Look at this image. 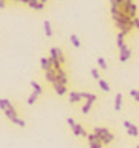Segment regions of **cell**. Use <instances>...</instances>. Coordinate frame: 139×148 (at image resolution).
<instances>
[{
  "label": "cell",
  "instance_id": "d6986e66",
  "mask_svg": "<svg viewBox=\"0 0 139 148\" xmlns=\"http://www.w3.org/2000/svg\"><path fill=\"white\" fill-rule=\"evenodd\" d=\"M98 83H99V87H101V90H103V92H110V86L107 84V81L99 79Z\"/></svg>",
  "mask_w": 139,
  "mask_h": 148
},
{
  "label": "cell",
  "instance_id": "6da1fadb",
  "mask_svg": "<svg viewBox=\"0 0 139 148\" xmlns=\"http://www.w3.org/2000/svg\"><path fill=\"white\" fill-rule=\"evenodd\" d=\"M124 127L127 128V133H129L130 136H139V130H138V127L136 125H133L131 122H129V121H124Z\"/></svg>",
  "mask_w": 139,
  "mask_h": 148
},
{
  "label": "cell",
  "instance_id": "ac0fdd59",
  "mask_svg": "<svg viewBox=\"0 0 139 148\" xmlns=\"http://www.w3.org/2000/svg\"><path fill=\"white\" fill-rule=\"evenodd\" d=\"M131 57V52H130V49L129 51H125V52H122V53H119V61L121 63H124V61H127Z\"/></svg>",
  "mask_w": 139,
  "mask_h": 148
},
{
  "label": "cell",
  "instance_id": "8fae6325",
  "mask_svg": "<svg viewBox=\"0 0 139 148\" xmlns=\"http://www.w3.org/2000/svg\"><path fill=\"white\" fill-rule=\"evenodd\" d=\"M122 107V93H118V95L115 96V110L119 112Z\"/></svg>",
  "mask_w": 139,
  "mask_h": 148
},
{
  "label": "cell",
  "instance_id": "ba28073f",
  "mask_svg": "<svg viewBox=\"0 0 139 148\" xmlns=\"http://www.w3.org/2000/svg\"><path fill=\"white\" fill-rule=\"evenodd\" d=\"M133 5H135V3H133V0H125V3H124V6L121 8V11H122V12H125L127 15H130Z\"/></svg>",
  "mask_w": 139,
  "mask_h": 148
},
{
  "label": "cell",
  "instance_id": "4dcf8cb0",
  "mask_svg": "<svg viewBox=\"0 0 139 148\" xmlns=\"http://www.w3.org/2000/svg\"><path fill=\"white\" fill-rule=\"evenodd\" d=\"M125 51H129V47H127L125 45L122 46V47H119V53H122V52H125Z\"/></svg>",
  "mask_w": 139,
  "mask_h": 148
},
{
  "label": "cell",
  "instance_id": "3957f363",
  "mask_svg": "<svg viewBox=\"0 0 139 148\" xmlns=\"http://www.w3.org/2000/svg\"><path fill=\"white\" fill-rule=\"evenodd\" d=\"M40 64H41V69L44 70V72H47V70H51V69H54V63L51 61V58H41L40 60Z\"/></svg>",
  "mask_w": 139,
  "mask_h": 148
},
{
  "label": "cell",
  "instance_id": "836d02e7",
  "mask_svg": "<svg viewBox=\"0 0 139 148\" xmlns=\"http://www.w3.org/2000/svg\"><path fill=\"white\" fill-rule=\"evenodd\" d=\"M38 2H41L43 5H46V3H47V0H38Z\"/></svg>",
  "mask_w": 139,
  "mask_h": 148
},
{
  "label": "cell",
  "instance_id": "d4e9b609",
  "mask_svg": "<svg viewBox=\"0 0 139 148\" xmlns=\"http://www.w3.org/2000/svg\"><path fill=\"white\" fill-rule=\"evenodd\" d=\"M130 96H133L135 101L139 102V90H130Z\"/></svg>",
  "mask_w": 139,
  "mask_h": 148
},
{
  "label": "cell",
  "instance_id": "83f0119b",
  "mask_svg": "<svg viewBox=\"0 0 139 148\" xmlns=\"http://www.w3.org/2000/svg\"><path fill=\"white\" fill-rule=\"evenodd\" d=\"M118 12H119V8L116 5H112V15H116Z\"/></svg>",
  "mask_w": 139,
  "mask_h": 148
},
{
  "label": "cell",
  "instance_id": "30bf717a",
  "mask_svg": "<svg viewBox=\"0 0 139 148\" xmlns=\"http://www.w3.org/2000/svg\"><path fill=\"white\" fill-rule=\"evenodd\" d=\"M5 114H6V118L11 121V122H12V121H14L15 118H19V116H17V112H15V108H14V107L8 108V110L5 112Z\"/></svg>",
  "mask_w": 139,
  "mask_h": 148
},
{
  "label": "cell",
  "instance_id": "e575fe53",
  "mask_svg": "<svg viewBox=\"0 0 139 148\" xmlns=\"http://www.w3.org/2000/svg\"><path fill=\"white\" fill-rule=\"evenodd\" d=\"M136 148H139V145H138V147H136Z\"/></svg>",
  "mask_w": 139,
  "mask_h": 148
},
{
  "label": "cell",
  "instance_id": "d6a6232c",
  "mask_svg": "<svg viewBox=\"0 0 139 148\" xmlns=\"http://www.w3.org/2000/svg\"><path fill=\"white\" fill-rule=\"evenodd\" d=\"M5 6H6V2H5V0H0V9H3Z\"/></svg>",
  "mask_w": 139,
  "mask_h": 148
},
{
  "label": "cell",
  "instance_id": "52a82bcc",
  "mask_svg": "<svg viewBox=\"0 0 139 148\" xmlns=\"http://www.w3.org/2000/svg\"><path fill=\"white\" fill-rule=\"evenodd\" d=\"M54 86V90H55V93L57 95H66V92H67V89H66V86H61V84H58V83H54L52 84Z\"/></svg>",
  "mask_w": 139,
  "mask_h": 148
},
{
  "label": "cell",
  "instance_id": "8992f818",
  "mask_svg": "<svg viewBox=\"0 0 139 148\" xmlns=\"http://www.w3.org/2000/svg\"><path fill=\"white\" fill-rule=\"evenodd\" d=\"M11 107H12V104H11L9 99H6V98H0V110H3V113Z\"/></svg>",
  "mask_w": 139,
  "mask_h": 148
},
{
  "label": "cell",
  "instance_id": "2e32d148",
  "mask_svg": "<svg viewBox=\"0 0 139 148\" xmlns=\"http://www.w3.org/2000/svg\"><path fill=\"white\" fill-rule=\"evenodd\" d=\"M31 86H32V89H34V92L37 93V95H41L43 93V89H41V86L37 83V81H31Z\"/></svg>",
  "mask_w": 139,
  "mask_h": 148
},
{
  "label": "cell",
  "instance_id": "e0dca14e",
  "mask_svg": "<svg viewBox=\"0 0 139 148\" xmlns=\"http://www.w3.org/2000/svg\"><path fill=\"white\" fill-rule=\"evenodd\" d=\"M70 41H72V45H74L75 47H80L81 46V41H80V38L76 34H70Z\"/></svg>",
  "mask_w": 139,
  "mask_h": 148
},
{
  "label": "cell",
  "instance_id": "4316f807",
  "mask_svg": "<svg viewBox=\"0 0 139 148\" xmlns=\"http://www.w3.org/2000/svg\"><path fill=\"white\" fill-rule=\"evenodd\" d=\"M58 60H60V63L63 64L66 60H64V55H63V52H61V49H58Z\"/></svg>",
  "mask_w": 139,
  "mask_h": 148
},
{
  "label": "cell",
  "instance_id": "cb8c5ba5",
  "mask_svg": "<svg viewBox=\"0 0 139 148\" xmlns=\"http://www.w3.org/2000/svg\"><path fill=\"white\" fill-rule=\"evenodd\" d=\"M104 144L103 142H92V144H89V148H103Z\"/></svg>",
  "mask_w": 139,
  "mask_h": 148
},
{
  "label": "cell",
  "instance_id": "7a4b0ae2",
  "mask_svg": "<svg viewBox=\"0 0 139 148\" xmlns=\"http://www.w3.org/2000/svg\"><path fill=\"white\" fill-rule=\"evenodd\" d=\"M72 133H74L75 136H83V138H87V131L83 128V125H80V124H75L74 127H72Z\"/></svg>",
  "mask_w": 139,
  "mask_h": 148
},
{
  "label": "cell",
  "instance_id": "1f68e13d",
  "mask_svg": "<svg viewBox=\"0 0 139 148\" xmlns=\"http://www.w3.org/2000/svg\"><path fill=\"white\" fill-rule=\"evenodd\" d=\"M133 21H135V26L139 29V17H135V18H133Z\"/></svg>",
  "mask_w": 139,
  "mask_h": 148
},
{
  "label": "cell",
  "instance_id": "484cf974",
  "mask_svg": "<svg viewBox=\"0 0 139 148\" xmlns=\"http://www.w3.org/2000/svg\"><path fill=\"white\" fill-rule=\"evenodd\" d=\"M90 73H92V76H93L95 79H98V81L101 79V78H99V72H98L96 69H92V70H90Z\"/></svg>",
  "mask_w": 139,
  "mask_h": 148
},
{
  "label": "cell",
  "instance_id": "277c9868",
  "mask_svg": "<svg viewBox=\"0 0 139 148\" xmlns=\"http://www.w3.org/2000/svg\"><path fill=\"white\" fill-rule=\"evenodd\" d=\"M44 76H46V81H49V83H55L57 81V70L55 69H51L47 70V72H44Z\"/></svg>",
  "mask_w": 139,
  "mask_h": 148
},
{
  "label": "cell",
  "instance_id": "5b68a950",
  "mask_svg": "<svg viewBox=\"0 0 139 148\" xmlns=\"http://www.w3.org/2000/svg\"><path fill=\"white\" fill-rule=\"evenodd\" d=\"M93 133L98 134L99 138H104V136H107L110 133V130L105 128V127H93Z\"/></svg>",
  "mask_w": 139,
  "mask_h": 148
},
{
  "label": "cell",
  "instance_id": "ffe728a7",
  "mask_svg": "<svg viewBox=\"0 0 139 148\" xmlns=\"http://www.w3.org/2000/svg\"><path fill=\"white\" fill-rule=\"evenodd\" d=\"M38 96H40V95H37L35 92H32L31 95H29V98H28V101H26V102L29 104V106H32V104H34V102L37 101V98H38Z\"/></svg>",
  "mask_w": 139,
  "mask_h": 148
},
{
  "label": "cell",
  "instance_id": "603a6c76",
  "mask_svg": "<svg viewBox=\"0 0 139 148\" xmlns=\"http://www.w3.org/2000/svg\"><path fill=\"white\" fill-rule=\"evenodd\" d=\"M98 64H99V67H101V69H107V63H105V60L103 57L98 58Z\"/></svg>",
  "mask_w": 139,
  "mask_h": 148
},
{
  "label": "cell",
  "instance_id": "7402d4cb",
  "mask_svg": "<svg viewBox=\"0 0 139 148\" xmlns=\"http://www.w3.org/2000/svg\"><path fill=\"white\" fill-rule=\"evenodd\" d=\"M110 3L112 5H116V6H118L119 9L124 6V3H125V0H110Z\"/></svg>",
  "mask_w": 139,
  "mask_h": 148
},
{
  "label": "cell",
  "instance_id": "9a60e30c",
  "mask_svg": "<svg viewBox=\"0 0 139 148\" xmlns=\"http://www.w3.org/2000/svg\"><path fill=\"white\" fill-rule=\"evenodd\" d=\"M113 139H115V134L109 133L107 136H104V138H101V142H103L104 145H109V144H112V142H113Z\"/></svg>",
  "mask_w": 139,
  "mask_h": 148
},
{
  "label": "cell",
  "instance_id": "f1b7e54d",
  "mask_svg": "<svg viewBox=\"0 0 139 148\" xmlns=\"http://www.w3.org/2000/svg\"><path fill=\"white\" fill-rule=\"evenodd\" d=\"M67 124H69V127L72 128V127H74V125L76 124V122H75V121H74V119H72V118H67Z\"/></svg>",
  "mask_w": 139,
  "mask_h": 148
},
{
  "label": "cell",
  "instance_id": "5bb4252c",
  "mask_svg": "<svg viewBox=\"0 0 139 148\" xmlns=\"http://www.w3.org/2000/svg\"><path fill=\"white\" fill-rule=\"evenodd\" d=\"M44 34H46L47 38L52 37V29H51V21L49 20H44Z\"/></svg>",
  "mask_w": 139,
  "mask_h": 148
},
{
  "label": "cell",
  "instance_id": "f546056e",
  "mask_svg": "<svg viewBox=\"0 0 139 148\" xmlns=\"http://www.w3.org/2000/svg\"><path fill=\"white\" fill-rule=\"evenodd\" d=\"M57 73H58L60 76H64V78H67V75H66V72H64V70H63V69H60V70H58V72H57Z\"/></svg>",
  "mask_w": 139,
  "mask_h": 148
},
{
  "label": "cell",
  "instance_id": "4fadbf2b",
  "mask_svg": "<svg viewBox=\"0 0 139 148\" xmlns=\"http://www.w3.org/2000/svg\"><path fill=\"white\" fill-rule=\"evenodd\" d=\"M93 99H87L86 102H84V106H83V108H81V112L84 113V114H87L89 112H90V108H92V106H93Z\"/></svg>",
  "mask_w": 139,
  "mask_h": 148
},
{
  "label": "cell",
  "instance_id": "9c48e42d",
  "mask_svg": "<svg viewBox=\"0 0 139 148\" xmlns=\"http://www.w3.org/2000/svg\"><path fill=\"white\" fill-rule=\"evenodd\" d=\"M83 99V95L80 92H70L69 95V102H80Z\"/></svg>",
  "mask_w": 139,
  "mask_h": 148
},
{
  "label": "cell",
  "instance_id": "44dd1931",
  "mask_svg": "<svg viewBox=\"0 0 139 148\" xmlns=\"http://www.w3.org/2000/svg\"><path fill=\"white\" fill-rule=\"evenodd\" d=\"M12 124H15V125H19V127H21V128H23L25 125H26V122H25L23 119H20V118H15V119L12 121Z\"/></svg>",
  "mask_w": 139,
  "mask_h": 148
},
{
  "label": "cell",
  "instance_id": "7c38bea8",
  "mask_svg": "<svg viewBox=\"0 0 139 148\" xmlns=\"http://www.w3.org/2000/svg\"><path fill=\"white\" fill-rule=\"evenodd\" d=\"M29 6L32 9H37V11H41L44 8V5L41 2H38V0H29Z\"/></svg>",
  "mask_w": 139,
  "mask_h": 148
}]
</instances>
